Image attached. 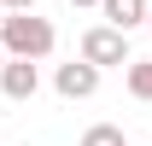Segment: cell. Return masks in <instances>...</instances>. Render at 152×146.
Instances as JSON below:
<instances>
[{
	"label": "cell",
	"mask_w": 152,
	"mask_h": 146,
	"mask_svg": "<svg viewBox=\"0 0 152 146\" xmlns=\"http://www.w3.org/2000/svg\"><path fill=\"white\" fill-rule=\"evenodd\" d=\"M0 41H6V53H18V58H47L53 53V23L41 18L35 6H23V12H6L0 18Z\"/></svg>",
	"instance_id": "cell-1"
},
{
	"label": "cell",
	"mask_w": 152,
	"mask_h": 146,
	"mask_svg": "<svg viewBox=\"0 0 152 146\" xmlns=\"http://www.w3.org/2000/svg\"><path fill=\"white\" fill-rule=\"evenodd\" d=\"M82 58H94L99 70L129 64V29H117V23H94V29L82 35Z\"/></svg>",
	"instance_id": "cell-2"
},
{
	"label": "cell",
	"mask_w": 152,
	"mask_h": 146,
	"mask_svg": "<svg viewBox=\"0 0 152 146\" xmlns=\"http://www.w3.org/2000/svg\"><path fill=\"white\" fill-rule=\"evenodd\" d=\"M53 88H58V99H94V93H99V64H94V58L58 64V70H53Z\"/></svg>",
	"instance_id": "cell-3"
},
{
	"label": "cell",
	"mask_w": 152,
	"mask_h": 146,
	"mask_svg": "<svg viewBox=\"0 0 152 146\" xmlns=\"http://www.w3.org/2000/svg\"><path fill=\"white\" fill-rule=\"evenodd\" d=\"M0 93H6V99H12V105H29V99H35L41 93V70H35V58H6V70H0Z\"/></svg>",
	"instance_id": "cell-4"
},
{
	"label": "cell",
	"mask_w": 152,
	"mask_h": 146,
	"mask_svg": "<svg viewBox=\"0 0 152 146\" xmlns=\"http://www.w3.org/2000/svg\"><path fill=\"white\" fill-rule=\"evenodd\" d=\"M99 12H105V23H117V29H140L152 12V0H99Z\"/></svg>",
	"instance_id": "cell-5"
},
{
	"label": "cell",
	"mask_w": 152,
	"mask_h": 146,
	"mask_svg": "<svg viewBox=\"0 0 152 146\" xmlns=\"http://www.w3.org/2000/svg\"><path fill=\"white\" fill-rule=\"evenodd\" d=\"M129 93L134 99H152V58H140V64L129 58Z\"/></svg>",
	"instance_id": "cell-6"
},
{
	"label": "cell",
	"mask_w": 152,
	"mask_h": 146,
	"mask_svg": "<svg viewBox=\"0 0 152 146\" xmlns=\"http://www.w3.org/2000/svg\"><path fill=\"white\" fill-rule=\"evenodd\" d=\"M82 146H129V140H123V128H117V123H94L88 134H82Z\"/></svg>",
	"instance_id": "cell-7"
},
{
	"label": "cell",
	"mask_w": 152,
	"mask_h": 146,
	"mask_svg": "<svg viewBox=\"0 0 152 146\" xmlns=\"http://www.w3.org/2000/svg\"><path fill=\"white\" fill-rule=\"evenodd\" d=\"M0 6H6V12H23V6H35V0H0Z\"/></svg>",
	"instance_id": "cell-8"
},
{
	"label": "cell",
	"mask_w": 152,
	"mask_h": 146,
	"mask_svg": "<svg viewBox=\"0 0 152 146\" xmlns=\"http://www.w3.org/2000/svg\"><path fill=\"white\" fill-rule=\"evenodd\" d=\"M6 58H12V53H6V41H0V70H6Z\"/></svg>",
	"instance_id": "cell-9"
},
{
	"label": "cell",
	"mask_w": 152,
	"mask_h": 146,
	"mask_svg": "<svg viewBox=\"0 0 152 146\" xmlns=\"http://www.w3.org/2000/svg\"><path fill=\"white\" fill-rule=\"evenodd\" d=\"M70 6H99V0H70Z\"/></svg>",
	"instance_id": "cell-10"
},
{
	"label": "cell",
	"mask_w": 152,
	"mask_h": 146,
	"mask_svg": "<svg viewBox=\"0 0 152 146\" xmlns=\"http://www.w3.org/2000/svg\"><path fill=\"white\" fill-rule=\"evenodd\" d=\"M146 29H152V12H146Z\"/></svg>",
	"instance_id": "cell-11"
},
{
	"label": "cell",
	"mask_w": 152,
	"mask_h": 146,
	"mask_svg": "<svg viewBox=\"0 0 152 146\" xmlns=\"http://www.w3.org/2000/svg\"><path fill=\"white\" fill-rule=\"evenodd\" d=\"M0 12H6V6H0Z\"/></svg>",
	"instance_id": "cell-12"
},
{
	"label": "cell",
	"mask_w": 152,
	"mask_h": 146,
	"mask_svg": "<svg viewBox=\"0 0 152 146\" xmlns=\"http://www.w3.org/2000/svg\"><path fill=\"white\" fill-rule=\"evenodd\" d=\"M23 146H29V140H23Z\"/></svg>",
	"instance_id": "cell-13"
}]
</instances>
